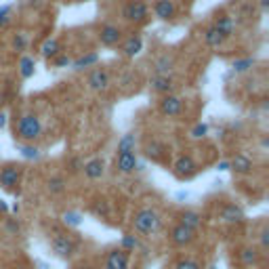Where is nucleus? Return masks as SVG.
<instances>
[{
	"mask_svg": "<svg viewBox=\"0 0 269 269\" xmlns=\"http://www.w3.org/2000/svg\"><path fill=\"white\" fill-rule=\"evenodd\" d=\"M177 223H181V225H185V227H190V229L198 231V229L204 225V217L198 213V210L185 208V210H181V213H179V221H177Z\"/></svg>",
	"mask_w": 269,
	"mask_h": 269,
	"instance_id": "4468645a",
	"label": "nucleus"
},
{
	"mask_svg": "<svg viewBox=\"0 0 269 269\" xmlns=\"http://www.w3.org/2000/svg\"><path fill=\"white\" fill-rule=\"evenodd\" d=\"M82 166H84V160L80 158V156H72V158L67 160V172H69V174L82 172Z\"/></svg>",
	"mask_w": 269,
	"mask_h": 269,
	"instance_id": "72a5a7b5",
	"label": "nucleus"
},
{
	"mask_svg": "<svg viewBox=\"0 0 269 269\" xmlns=\"http://www.w3.org/2000/svg\"><path fill=\"white\" fill-rule=\"evenodd\" d=\"M160 114L166 116V118H177L183 112V99L177 95H164L160 99Z\"/></svg>",
	"mask_w": 269,
	"mask_h": 269,
	"instance_id": "1a4fd4ad",
	"label": "nucleus"
},
{
	"mask_svg": "<svg viewBox=\"0 0 269 269\" xmlns=\"http://www.w3.org/2000/svg\"><path fill=\"white\" fill-rule=\"evenodd\" d=\"M19 154H21V158H23V160H30V162H34V160H40L42 151H40V147H38V145L23 143V145L19 147Z\"/></svg>",
	"mask_w": 269,
	"mask_h": 269,
	"instance_id": "c756f323",
	"label": "nucleus"
},
{
	"mask_svg": "<svg viewBox=\"0 0 269 269\" xmlns=\"http://www.w3.org/2000/svg\"><path fill=\"white\" fill-rule=\"evenodd\" d=\"M86 84H88L91 91H97V93L105 91V88L110 86V74H108V69H105V67H95L88 74Z\"/></svg>",
	"mask_w": 269,
	"mask_h": 269,
	"instance_id": "ddd939ff",
	"label": "nucleus"
},
{
	"mask_svg": "<svg viewBox=\"0 0 269 269\" xmlns=\"http://www.w3.org/2000/svg\"><path fill=\"white\" fill-rule=\"evenodd\" d=\"M244 219H246V215H244V208L240 204L227 202V204L221 206V210H219V221H223V223L236 225V223H242Z\"/></svg>",
	"mask_w": 269,
	"mask_h": 269,
	"instance_id": "6e6552de",
	"label": "nucleus"
},
{
	"mask_svg": "<svg viewBox=\"0 0 269 269\" xmlns=\"http://www.w3.org/2000/svg\"><path fill=\"white\" fill-rule=\"evenodd\" d=\"M69 63H72V61H69V57L63 55V53H61V55H57L55 59H53V65H55V67H67Z\"/></svg>",
	"mask_w": 269,
	"mask_h": 269,
	"instance_id": "79ce46f5",
	"label": "nucleus"
},
{
	"mask_svg": "<svg viewBox=\"0 0 269 269\" xmlns=\"http://www.w3.org/2000/svg\"><path fill=\"white\" fill-rule=\"evenodd\" d=\"M141 51H143V38H141V34H133V36H128L122 42V55L128 57V59L137 57Z\"/></svg>",
	"mask_w": 269,
	"mask_h": 269,
	"instance_id": "a211bd4d",
	"label": "nucleus"
},
{
	"mask_svg": "<svg viewBox=\"0 0 269 269\" xmlns=\"http://www.w3.org/2000/svg\"><path fill=\"white\" fill-rule=\"evenodd\" d=\"M97 61H99V55H97V53H86V55H82V57H78V59H76L72 65H74L76 72H80V69H86V67H91V65H97Z\"/></svg>",
	"mask_w": 269,
	"mask_h": 269,
	"instance_id": "c85d7f7f",
	"label": "nucleus"
},
{
	"mask_svg": "<svg viewBox=\"0 0 269 269\" xmlns=\"http://www.w3.org/2000/svg\"><path fill=\"white\" fill-rule=\"evenodd\" d=\"M172 269H202V265L194 259H179L172 265Z\"/></svg>",
	"mask_w": 269,
	"mask_h": 269,
	"instance_id": "e433bc0d",
	"label": "nucleus"
},
{
	"mask_svg": "<svg viewBox=\"0 0 269 269\" xmlns=\"http://www.w3.org/2000/svg\"><path fill=\"white\" fill-rule=\"evenodd\" d=\"M208 135V124H204V122H198L194 128H192V137L194 139H204Z\"/></svg>",
	"mask_w": 269,
	"mask_h": 269,
	"instance_id": "4c0bfd02",
	"label": "nucleus"
},
{
	"mask_svg": "<svg viewBox=\"0 0 269 269\" xmlns=\"http://www.w3.org/2000/svg\"><path fill=\"white\" fill-rule=\"evenodd\" d=\"M122 28L116 26V23H105V26L99 30V42L103 46H116L122 40Z\"/></svg>",
	"mask_w": 269,
	"mask_h": 269,
	"instance_id": "f8f14e48",
	"label": "nucleus"
},
{
	"mask_svg": "<svg viewBox=\"0 0 269 269\" xmlns=\"http://www.w3.org/2000/svg\"><path fill=\"white\" fill-rule=\"evenodd\" d=\"M269 250V227L267 225H263V229H261V254H265Z\"/></svg>",
	"mask_w": 269,
	"mask_h": 269,
	"instance_id": "ea45409f",
	"label": "nucleus"
},
{
	"mask_svg": "<svg viewBox=\"0 0 269 269\" xmlns=\"http://www.w3.org/2000/svg\"><path fill=\"white\" fill-rule=\"evenodd\" d=\"M213 28L223 38H229V36H233V32H236V23H233V19L229 15H217L213 21Z\"/></svg>",
	"mask_w": 269,
	"mask_h": 269,
	"instance_id": "aec40b11",
	"label": "nucleus"
},
{
	"mask_svg": "<svg viewBox=\"0 0 269 269\" xmlns=\"http://www.w3.org/2000/svg\"><path fill=\"white\" fill-rule=\"evenodd\" d=\"M172 172H174V177H177V179L190 181V179H194L198 174V162L190 154H183V156H179L177 160H174Z\"/></svg>",
	"mask_w": 269,
	"mask_h": 269,
	"instance_id": "423d86ee",
	"label": "nucleus"
},
{
	"mask_svg": "<svg viewBox=\"0 0 269 269\" xmlns=\"http://www.w3.org/2000/svg\"><path fill=\"white\" fill-rule=\"evenodd\" d=\"M65 190H67V181L63 174H53V177L46 179V192L51 196H61L65 194Z\"/></svg>",
	"mask_w": 269,
	"mask_h": 269,
	"instance_id": "393cba45",
	"label": "nucleus"
},
{
	"mask_svg": "<svg viewBox=\"0 0 269 269\" xmlns=\"http://www.w3.org/2000/svg\"><path fill=\"white\" fill-rule=\"evenodd\" d=\"M82 172H84V177L91 179V181L101 179L105 174V160L103 158H91L88 162H84Z\"/></svg>",
	"mask_w": 269,
	"mask_h": 269,
	"instance_id": "2eb2a0df",
	"label": "nucleus"
},
{
	"mask_svg": "<svg viewBox=\"0 0 269 269\" xmlns=\"http://www.w3.org/2000/svg\"><path fill=\"white\" fill-rule=\"evenodd\" d=\"M49 246H51V250H53V254L57 256V259H63V261L74 259V254L80 250V244L72 233L59 231V229H55L49 236Z\"/></svg>",
	"mask_w": 269,
	"mask_h": 269,
	"instance_id": "7ed1b4c3",
	"label": "nucleus"
},
{
	"mask_svg": "<svg viewBox=\"0 0 269 269\" xmlns=\"http://www.w3.org/2000/svg\"><path fill=\"white\" fill-rule=\"evenodd\" d=\"M11 44H13V49L15 51H26L28 49V34H23V32H19V34H15V38H13V42H11Z\"/></svg>",
	"mask_w": 269,
	"mask_h": 269,
	"instance_id": "c9c22d12",
	"label": "nucleus"
},
{
	"mask_svg": "<svg viewBox=\"0 0 269 269\" xmlns=\"http://www.w3.org/2000/svg\"><path fill=\"white\" fill-rule=\"evenodd\" d=\"M13 269H34L32 265H28V263H19V265H15Z\"/></svg>",
	"mask_w": 269,
	"mask_h": 269,
	"instance_id": "49530a36",
	"label": "nucleus"
},
{
	"mask_svg": "<svg viewBox=\"0 0 269 269\" xmlns=\"http://www.w3.org/2000/svg\"><path fill=\"white\" fill-rule=\"evenodd\" d=\"M114 166L120 174H131L135 170H141L143 166L139 164V158H137V151L135 154H118L114 160Z\"/></svg>",
	"mask_w": 269,
	"mask_h": 269,
	"instance_id": "9d476101",
	"label": "nucleus"
},
{
	"mask_svg": "<svg viewBox=\"0 0 269 269\" xmlns=\"http://www.w3.org/2000/svg\"><path fill=\"white\" fill-rule=\"evenodd\" d=\"M219 170H229V160H221L219 164H217Z\"/></svg>",
	"mask_w": 269,
	"mask_h": 269,
	"instance_id": "37998d69",
	"label": "nucleus"
},
{
	"mask_svg": "<svg viewBox=\"0 0 269 269\" xmlns=\"http://www.w3.org/2000/svg\"><path fill=\"white\" fill-rule=\"evenodd\" d=\"M139 246H141V244H139V238L135 236V233H124L122 236V240H120V248L124 250V252H135Z\"/></svg>",
	"mask_w": 269,
	"mask_h": 269,
	"instance_id": "7c9ffc66",
	"label": "nucleus"
},
{
	"mask_svg": "<svg viewBox=\"0 0 269 269\" xmlns=\"http://www.w3.org/2000/svg\"><path fill=\"white\" fill-rule=\"evenodd\" d=\"M143 154H145V158H149L151 162H160L162 156L166 154V145L162 143V141H158V139H151V141L145 143Z\"/></svg>",
	"mask_w": 269,
	"mask_h": 269,
	"instance_id": "412c9836",
	"label": "nucleus"
},
{
	"mask_svg": "<svg viewBox=\"0 0 269 269\" xmlns=\"http://www.w3.org/2000/svg\"><path fill=\"white\" fill-rule=\"evenodd\" d=\"M76 269H97L95 265H93V263H80Z\"/></svg>",
	"mask_w": 269,
	"mask_h": 269,
	"instance_id": "a18cd8bd",
	"label": "nucleus"
},
{
	"mask_svg": "<svg viewBox=\"0 0 269 269\" xmlns=\"http://www.w3.org/2000/svg\"><path fill=\"white\" fill-rule=\"evenodd\" d=\"M34 69H36V61H34V57L23 55L19 59V76L28 80V78L34 76Z\"/></svg>",
	"mask_w": 269,
	"mask_h": 269,
	"instance_id": "cd10ccee",
	"label": "nucleus"
},
{
	"mask_svg": "<svg viewBox=\"0 0 269 269\" xmlns=\"http://www.w3.org/2000/svg\"><path fill=\"white\" fill-rule=\"evenodd\" d=\"M162 227H164V217L154 206H143L133 215V229L141 236H156Z\"/></svg>",
	"mask_w": 269,
	"mask_h": 269,
	"instance_id": "f257e3e1",
	"label": "nucleus"
},
{
	"mask_svg": "<svg viewBox=\"0 0 269 269\" xmlns=\"http://www.w3.org/2000/svg\"><path fill=\"white\" fill-rule=\"evenodd\" d=\"M229 170L236 174H250L252 172V160L246 154H238L233 160H229Z\"/></svg>",
	"mask_w": 269,
	"mask_h": 269,
	"instance_id": "4be33fe9",
	"label": "nucleus"
},
{
	"mask_svg": "<svg viewBox=\"0 0 269 269\" xmlns=\"http://www.w3.org/2000/svg\"><path fill=\"white\" fill-rule=\"evenodd\" d=\"M42 133H44V126L36 114H23L15 122V139H19L21 143L34 145L42 139Z\"/></svg>",
	"mask_w": 269,
	"mask_h": 269,
	"instance_id": "f03ea898",
	"label": "nucleus"
},
{
	"mask_svg": "<svg viewBox=\"0 0 269 269\" xmlns=\"http://www.w3.org/2000/svg\"><path fill=\"white\" fill-rule=\"evenodd\" d=\"M21 181V166L19 164H13L9 162L0 168V187L7 192H15L17 194V185Z\"/></svg>",
	"mask_w": 269,
	"mask_h": 269,
	"instance_id": "0eeeda50",
	"label": "nucleus"
},
{
	"mask_svg": "<svg viewBox=\"0 0 269 269\" xmlns=\"http://www.w3.org/2000/svg\"><path fill=\"white\" fill-rule=\"evenodd\" d=\"M202 36H204V42H206L208 46H213V49H219V46H223V44H225V40H227V38L221 36V34H219L213 26H208V28L204 30Z\"/></svg>",
	"mask_w": 269,
	"mask_h": 269,
	"instance_id": "bb28decb",
	"label": "nucleus"
},
{
	"mask_svg": "<svg viewBox=\"0 0 269 269\" xmlns=\"http://www.w3.org/2000/svg\"><path fill=\"white\" fill-rule=\"evenodd\" d=\"M174 65V59L164 53V55H160L158 59L154 61V65H151V69H154V76H170V69Z\"/></svg>",
	"mask_w": 269,
	"mask_h": 269,
	"instance_id": "b1692460",
	"label": "nucleus"
},
{
	"mask_svg": "<svg viewBox=\"0 0 269 269\" xmlns=\"http://www.w3.org/2000/svg\"><path fill=\"white\" fill-rule=\"evenodd\" d=\"M208 269H219V267H217V265H210V267H208Z\"/></svg>",
	"mask_w": 269,
	"mask_h": 269,
	"instance_id": "8fccbe9b",
	"label": "nucleus"
},
{
	"mask_svg": "<svg viewBox=\"0 0 269 269\" xmlns=\"http://www.w3.org/2000/svg\"><path fill=\"white\" fill-rule=\"evenodd\" d=\"M238 261L244 265V267H256L261 261V252L256 250L254 246H242L238 250Z\"/></svg>",
	"mask_w": 269,
	"mask_h": 269,
	"instance_id": "6ab92c4d",
	"label": "nucleus"
},
{
	"mask_svg": "<svg viewBox=\"0 0 269 269\" xmlns=\"http://www.w3.org/2000/svg\"><path fill=\"white\" fill-rule=\"evenodd\" d=\"M149 86L154 93H158V95H172V91H174V80L172 76H154L149 80Z\"/></svg>",
	"mask_w": 269,
	"mask_h": 269,
	"instance_id": "dca6fc26",
	"label": "nucleus"
},
{
	"mask_svg": "<svg viewBox=\"0 0 269 269\" xmlns=\"http://www.w3.org/2000/svg\"><path fill=\"white\" fill-rule=\"evenodd\" d=\"M135 149H137V135L124 133L118 139V145H116V156L118 154H135Z\"/></svg>",
	"mask_w": 269,
	"mask_h": 269,
	"instance_id": "5701e85b",
	"label": "nucleus"
},
{
	"mask_svg": "<svg viewBox=\"0 0 269 269\" xmlns=\"http://www.w3.org/2000/svg\"><path fill=\"white\" fill-rule=\"evenodd\" d=\"M261 5H263V9H267V0H261Z\"/></svg>",
	"mask_w": 269,
	"mask_h": 269,
	"instance_id": "09e8293b",
	"label": "nucleus"
},
{
	"mask_svg": "<svg viewBox=\"0 0 269 269\" xmlns=\"http://www.w3.org/2000/svg\"><path fill=\"white\" fill-rule=\"evenodd\" d=\"M42 57L44 59H55L57 55H61L63 53V46L59 44V40H55V38H49L44 44H42Z\"/></svg>",
	"mask_w": 269,
	"mask_h": 269,
	"instance_id": "a878e982",
	"label": "nucleus"
},
{
	"mask_svg": "<svg viewBox=\"0 0 269 269\" xmlns=\"http://www.w3.org/2000/svg\"><path fill=\"white\" fill-rule=\"evenodd\" d=\"M7 210H9L7 202H5V200H0V213H7Z\"/></svg>",
	"mask_w": 269,
	"mask_h": 269,
	"instance_id": "de8ad7c7",
	"label": "nucleus"
},
{
	"mask_svg": "<svg viewBox=\"0 0 269 269\" xmlns=\"http://www.w3.org/2000/svg\"><path fill=\"white\" fill-rule=\"evenodd\" d=\"M256 63L254 57H242V59H233L231 61V67H233V72H238V74H244V72H248V69Z\"/></svg>",
	"mask_w": 269,
	"mask_h": 269,
	"instance_id": "473e14b6",
	"label": "nucleus"
},
{
	"mask_svg": "<svg viewBox=\"0 0 269 269\" xmlns=\"http://www.w3.org/2000/svg\"><path fill=\"white\" fill-rule=\"evenodd\" d=\"M61 221H63V225L76 229V227L82 225V215H80L78 210H65V213L61 215Z\"/></svg>",
	"mask_w": 269,
	"mask_h": 269,
	"instance_id": "2f4dec72",
	"label": "nucleus"
},
{
	"mask_svg": "<svg viewBox=\"0 0 269 269\" xmlns=\"http://www.w3.org/2000/svg\"><path fill=\"white\" fill-rule=\"evenodd\" d=\"M105 269H128L131 267V254L124 252L122 248H114L105 256Z\"/></svg>",
	"mask_w": 269,
	"mask_h": 269,
	"instance_id": "9b49d317",
	"label": "nucleus"
},
{
	"mask_svg": "<svg viewBox=\"0 0 269 269\" xmlns=\"http://www.w3.org/2000/svg\"><path fill=\"white\" fill-rule=\"evenodd\" d=\"M122 19L131 23H145L149 21V7L145 0H126L122 5Z\"/></svg>",
	"mask_w": 269,
	"mask_h": 269,
	"instance_id": "20e7f679",
	"label": "nucleus"
},
{
	"mask_svg": "<svg viewBox=\"0 0 269 269\" xmlns=\"http://www.w3.org/2000/svg\"><path fill=\"white\" fill-rule=\"evenodd\" d=\"M11 11H13V7H11V5H3V7H0V28L7 26V23L11 21Z\"/></svg>",
	"mask_w": 269,
	"mask_h": 269,
	"instance_id": "58836bf2",
	"label": "nucleus"
},
{
	"mask_svg": "<svg viewBox=\"0 0 269 269\" xmlns=\"http://www.w3.org/2000/svg\"><path fill=\"white\" fill-rule=\"evenodd\" d=\"M93 213H95L97 217H101V219H108L110 217V204L105 200H97L95 204H93Z\"/></svg>",
	"mask_w": 269,
	"mask_h": 269,
	"instance_id": "f704fd0d",
	"label": "nucleus"
},
{
	"mask_svg": "<svg viewBox=\"0 0 269 269\" xmlns=\"http://www.w3.org/2000/svg\"><path fill=\"white\" fill-rule=\"evenodd\" d=\"M5 229L11 233V236H17V233H19V223H17V219H7V221H5Z\"/></svg>",
	"mask_w": 269,
	"mask_h": 269,
	"instance_id": "a19ab883",
	"label": "nucleus"
},
{
	"mask_svg": "<svg viewBox=\"0 0 269 269\" xmlns=\"http://www.w3.org/2000/svg\"><path fill=\"white\" fill-rule=\"evenodd\" d=\"M154 15L162 21H170L177 15V7H174L172 0H156L154 3Z\"/></svg>",
	"mask_w": 269,
	"mask_h": 269,
	"instance_id": "f3484780",
	"label": "nucleus"
},
{
	"mask_svg": "<svg viewBox=\"0 0 269 269\" xmlns=\"http://www.w3.org/2000/svg\"><path fill=\"white\" fill-rule=\"evenodd\" d=\"M7 118H9L7 112H0V128H5V126H7Z\"/></svg>",
	"mask_w": 269,
	"mask_h": 269,
	"instance_id": "c03bdc74",
	"label": "nucleus"
},
{
	"mask_svg": "<svg viewBox=\"0 0 269 269\" xmlns=\"http://www.w3.org/2000/svg\"><path fill=\"white\" fill-rule=\"evenodd\" d=\"M198 238V231L190 229V227H185L181 223H174L168 231V240L172 246H177V248H185V246H192V244L196 242Z\"/></svg>",
	"mask_w": 269,
	"mask_h": 269,
	"instance_id": "39448f33",
	"label": "nucleus"
}]
</instances>
